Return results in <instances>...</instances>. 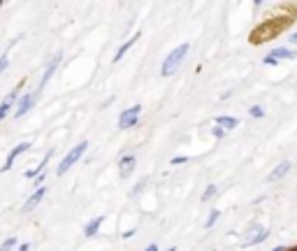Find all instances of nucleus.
I'll return each mask as SVG.
<instances>
[{
    "instance_id": "1",
    "label": "nucleus",
    "mask_w": 297,
    "mask_h": 251,
    "mask_svg": "<svg viewBox=\"0 0 297 251\" xmlns=\"http://www.w3.org/2000/svg\"><path fill=\"white\" fill-rule=\"evenodd\" d=\"M191 51V47L188 45H179L176 49H172L170 54L165 56V60H163L161 66V75L163 77H172L176 70H179V66L184 63V58H186V54Z\"/></svg>"
},
{
    "instance_id": "2",
    "label": "nucleus",
    "mask_w": 297,
    "mask_h": 251,
    "mask_svg": "<svg viewBox=\"0 0 297 251\" xmlns=\"http://www.w3.org/2000/svg\"><path fill=\"white\" fill-rule=\"evenodd\" d=\"M86 149H88V142L84 140V142H79V144H77L75 149H70V151H67V154H65V158H63V161L58 163V168H56V175H58V177H63L67 170H70L72 165H77V163L81 161V156L86 154Z\"/></svg>"
},
{
    "instance_id": "3",
    "label": "nucleus",
    "mask_w": 297,
    "mask_h": 251,
    "mask_svg": "<svg viewBox=\"0 0 297 251\" xmlns=\"http://www.w3.org/2000/svg\"><path fill=\"white\" fill-rule=\"evenodd\" d=\"M19 98H21V84L19 86H14V89L10 91L5 96V100L0 102V121L3 119H7L10 114H14V110H16V102H19Z\"/></svg>"
},
{
    "instance_id": "4",
    "label": "nucleus",
    "mask_w": 297,
    "mask_h": 251,
    "mask_svg": "<svg viewBox=\"0 0 297 251\" xmlns=\"http://www.w3.org/2000/svg\"><path fill=\"white\" fill-rule=\"evenodd\" d=\"M140 114H142V105H132V107H128V110H123L121 116H119V128H121V131L135 128L137 121H140Z\"/></svg>"
},
{
    "instance_id": "5",
    "label": "nucleus",
    "mask_w": 297,
    "mask_h": 251,
    "mask_svg": "<svg viewBox=\"0 0 297 251\" xmlns=\"http://www.w3.org/2000/svg\"><path fill=\"white\" fill-rule=\"evenodd\" d=\"M37 91H28V93H24V96L19 98V102H16V110H14V116L16 119H21V116H26L28 112L33 110V105L37 102Z\"/></svg>"
},
{
    "instance_id": "6",
    "label": "nucleus",
    "mask_w": 297,
    "mask_h": 251,
    "mask_svg": "<svg viewBox=\"0 0 297 251\" xmlns=\"http://www.w3.org/2000/svg\"><path fill=\"white\" fill-rule=\"evenodd\" d=\"M61 60H63V54H56L54 58L47 63V68H44V72H42V79H40V86H37V93H40L42 89H44L47 84L51 81V77L56 75V70H58V66H61Z\"/></svg>"
},
{
    "instance_id": "7",
    "label": "nucleus",
    "mask_w": 297,
    "mask_h": 251,
    "mask_svg": "<svg viewBox=\"0 0 297 251\" xmlns=\"http://www.w3.org/2000/svg\"><path fill=\"white\" fill-rule=\"evenodd\" d=\"M31 149V142H19V144L14 147V149L7 154V158H5V165H0V172H7V170H12L14 168V161L19 158L21 154H26V151Z\"/></svg>"
},
{
    "instance_id": "8",
    "label": "nucleus",
    "mask_w": 297,
    "mask_h": 251,
    "mask_svg": "<svg viewBox=\"0 0 297 251\" xmlns=\"http://www.w3.org/2000/svg\"><path fill=\"white\" fill-rule=\"evenodd\" d=\"M135 165H137V158L132 154H126L121 161H119V177H121V179H128V177L135 172Z\"/></svg>"
},
{
    "instance_id": "9",
    "label": "nucleus",
    "mask_w": 297,
    "mask_h": 251,
    "mask_svg": "<svg viewBox=\"0 0 297 251\" xmlns=\"http://www.w3.org/2000/svg\"><path fill=\"white\" fill-rule=\"evenodd\" d=\"M47 196V186H42V189H35V191L31 193V198H28V200L24 202V207H21V212H24V214H28V212H33L35 210L37 205H40L42 202V198Z\"/></svg>"
},
{
    "instance_id": "10",
    "label": "nucleus",
    "mask_w": 297,
    "mask_h": 251,
    "mask_svg": "<svg viewBox=\"0 0 297 251\" xmlns=\"http://www.w3.org/2000/svg\"><path fill=\"white\" fill-rule=\"evenodd\" d=\"M290 168H292V163H290V161H281V163H279L277 168H274L272 172H269V177H267V181H269V184H274V181L283 179V177H286L288 172H290Z\"/></svg>"
},
{
    "instance_id": "11",
    "label": "nucleus",
    "mask_w": 297,
    "mask_h": 251,
    "mask_svg": "<svg viewBox=\"0 0 297 251\" xmlns=\"http://www.w3.org/2000/svg\"><path fill=\"white\" fill-rule=\"evenodd\" d=\"M102 221H105V216H96V219H91V221L86 223V226H84V237H86V240H93V237L100 233Z\"/></svg>"
},
{
    "instance_id": "12",
    "label": "nucleus",
    "mask_w": 297,
    "mask_h": 251,
    "mask_svg": "<svg viewBox=\"0 0 297 251\" xmlns=\"http://www.w3.org/2000/svg\"><path fill=\"white\" fill-rule=\"evenodd\" d=\"M49 161H51V151H47L40 165H37V168H31V170H26V179H37V177H40L42 172L47 170V163H49Z\"/></svg>"
},
{
    "instance_id": "13",
    "label": "nucleus",
    "mask_w": 297,
    "mask_h": 251,
    "mask_svg": "<svg viewBox=\"0 0 297 251\" xmlns=\"http://www.w3.org/2000/svg\"><path fill=\"white\" fill-rule=\"evenodd\" d=\"M269 56H272V58H277V60H292V58H297V54L292 49H288V47H277V49L269 51Z\"/></svg>"
},
{
    "instance_id": "14",
    "label": "nucleus",
    "mask_w": 297,
    "mask_h": 251,
    "mask_svg": "<svg viewBox=\"0 0 297 251\" xmlns=\"http://www.w3.org/2000/svg\"><path fill=\"white\" fill-rule=\"evenodd\" d=\"M137 40H140V33H135V35H132L130 37V40H126V42H123V45L121 47H119V51H116V54H114V63H119V60H121L123 58V56H126L128 54V51H130V47L132 45H135V42Z\"/></svg>"
},
{
    "instance_id": "15",
    "label": "nucleus",
    "mask_w": 297,
    "mask_h": 251,
    "mask_svg": "<svg viewBox=\"0 0 297 251\" xmlns=\"http://www.w3.org/2000/svg\"><path fill=\"white\" fill-rule=\"evenodd\" d=\"M267 237H269V231H267V228H262V231H258L256 235H251V237H248V240L244 242V246H256V244H262V242H265Z\"/></svg>"
},
{
    "instance_id": "16",
    "label": "nucleus",
    "mask_w": 297,
    "mask_h": 251,
    "mask_svg": "<svg viewBox=\"0 0 297 251\" xmlns=\"http://www.w3.org/2000/svg\"><path fill=\"white\" fill-rule=\"evenodd\" d=\"M216 126H221L225 131H232V128L239 126V119L237 116H216Z\"/></svg>"
},
{
    "instance_id": "17",
    "label": "nucleus",
    "mask_w": 297,
    "mask_h": 251,
    "mask_svg": "<svg viewBox=\"0 0 297 251\" xmlns=\"http://www.w3.org/2000/svg\"><path fill=\"white\" fill-rule=\"evenodd\" d=\"M216 193H218V186L216 184H209L204 189V193H202V202H209L214 196H216Z\"/></svg>"
},
{
    "instance_id": "18",
    "label": "nucleus",
    "mask_w": 297,
    "mask_h": 251,
    "mask_svg": "<svg viewBox=\"0 0 297 251\" xmlns=\"http://www.w3.org/2000/svg\"><path fill=\"white\" fill-rule=\"evenodd\" d=\"M16 244H19V240H16V237H7V240L0 244V251H14Z\"/></svg>"
},
{
    "instance_id": "19",
    "label": "nucleus",
    "mask_w": 297,
    "mask_h": 251,
    "mask_svg": "<svg viewBox=\"0 0 297 251\" xmlns=\"http://www.w3.org/2000/svg\"><path fill=\"white\" fill-rule=\"evenodd\" d=\"M218 219H221V212H218V210H212V212H209V219L204 221V228H212L214 223L218 221Z\"/></svg>"
},
{
    "instance_id": "20",
    "label": "nucleus",
    "mask_w": 297,
    "mask_h": 251,
    "mask_svg": "<svg viewBox=\"0 0 297 251\" xmlns=\"http://www.w3.org/2000/svg\"><path fill=\"white\" fill-rule=\"evenodd\" d=\"M248 114H251L253 119H262V116H265V110H262L260 105H253L251 110H248Z\"/></svg>"
},
{
    "instance_id": "21",
    "label": "nucleus",
    "mask_w": 297,
    "mask_h": 251,
    "mask_svg": "<svg viewBox=\"0 0 297 251\" xmlns=\"http://www.w3.org/2000/svg\"><path fill=\"white\" fill-rule=\"evenodd\" d=\"M7 66H10V54H3L0 56V75L7 70Z\"/></svg>"
},
{
    "instance_id": "22",
    "label": "nucleus",
    "mask_w": 297,
    "mask_h": 251,
    "mask_svg": "<svg viewBox=\"0 0 297 251\" xmlns=\"http://www.w3.org/2000/svg\"><path fill=\"white\" fill-rule=\"evenodd\" d=\"M212 133H214V137H218V140H221V137H225V128H221V126H214L212 128Z\"/></svg>"
},
{
    "instance_id": "23",
    "label": "nucleus",
    "mask_w": 297,
    "mask_h": 251,
    "mask_svg": "<svg viewBox=\"0 0 297 251\" xmlns=\"http://www.w3.org/2000/svg\"><path fill=\"white\" fill-rule=\"evenodd\" d=\"M191 161V158H188V156H174V158H172V165H181V163H188Z\"/></svg>"
},
{
    "instance_id": "24",
    "label": "nucleus",
    "mask_w": 297,
    "mask_h": 251,
    "mask_svg": "<svg viewBox=\"0 0 297 251\" xmlns=\"http://www.w3.org/2000/svg\"><path fill=\"white\" fill-rule=\"evenodd\" d=\"M144 184H146V179L137 181V186H135V189H132V191H130V196H137V193H140V191H142V189H144Z\"/></svg>"
},
{
    "instance_id": "25",
    "label": "nucleus",
    "mask_w": 297,
    "mask_h": 251,
    "mask_svg": "<svg viewBox=\"0 0 297 251\" xmlns=\"http://www.w3.org/2000/svg\"><path fill=\"white\" fill-rule=\"evenodd\" d=\"M279 60L277 58H272V56H265V66H277Z\"/></svg>"
},
{
    "instance_id": "26",
    "label": "nucleus",
    "mask_w": 297,
    "mask_h": 251,
    "mask_svg": "<svg viewBox=\"0 0 297 251\" xmlns=\"http://www.w3.org/2000/svg\"><path fill=\"white\" fill-rule=\"evenodd\" d=\"M14 251H31V244H21V246H16Z\"/></svg>"
},
{
    "instance_id": "27",
    "label": "nucleus",
    "mask_w": 297,
    "mask_h": 251,
    "mask_svg": "<svg viewBox=\"0 0 297 251\" xmlns=\"http://www.w3.org/2000/svg\"><path fill=\"white\" fill-rule=\"evenodd\" d=\"M288 40H290V42H292V45H297V33H292V35H290V37H288Z\"/></svg>"
},
{
    "instance_id": "28",
    "label": "nucleus",
    "mask_w": 297,
    "mask_h": 251,
    "mask_svg": "<svg viewBox=\"0 0 297 251\" xmlns=\"http://www.w3.org/2000/svg\"><path fill=\"white\" fill-rule=\"evenodd\" d=\"M144 251H158V246H156V244H149Z\"/></svg>"
},
{
    "instance_id": "29",
    "label": "nucleus",
    "mask_w": 297,
    "mask_h": 251,
    "mask_svg": "<svg viewBox=\"0 0 297 251\" xmlns=\"http://www.w3.org/2000/svg\"><path fill=\"white\" fill-rule=\"evenodd\" d=\"M272 251H288V246H277V249H272Z\"/></svg>"
},
{
    "instance_id": "30",
    "label": "nucleus",
    "mask_w": 297,
    "mask_h": 251,
    "mask_svg": "<svg viewBox=\"0 0 297 251\" xmlns=\"http://www.w3.org/2000/svg\"><path fill=\"white\" fill-rule=\"evenodd\" d=\"M167 251H176V249H174V246H170V249H167Z\"/></svg>"
},
{
    "instance_id": "31",
    "label": "nucleus",
    "mask_w": 297,
    "mask_h": 251,
    "mask_svg": "<svg viewBox=\"0 0 297 251\" xmlns=\"http://www.w3.org/2000/svg\"><path fill=\"white\" fill-rule=\"evenodd\" d=\"M292 251H297V249H292Z\"/></svg>"
}]
</instances>
